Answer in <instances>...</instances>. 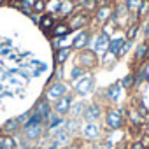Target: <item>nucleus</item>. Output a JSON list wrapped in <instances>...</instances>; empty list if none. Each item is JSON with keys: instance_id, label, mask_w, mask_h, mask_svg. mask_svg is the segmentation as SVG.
I'll use <instances>...</instances> for the list:
<instances>
[{"instance_id": "nucleus-39", "label": "nucleus", "mask_w": 149, "mask_h": 149, "mask_svg": "<svg viewBox=\"0 0 149 149\" xmlns=\"http://www.w3.org/2000/svg\"><path fill=\"white\" fill-rule=\"evenodd\" d=\"M142 132L149 135V121H144V125H142Z\"/></svg>"}, {"instance_id": "nucleus-32", "label": "nucleus", "mask_w": 149, "mask_h": 149, "mask_svg": "<svg viewBox=\"0 0 149 149\" xmlns=\"http://www.w3.org/2000/svg\"><path fill=\"white\" fill-rule=\"evenodd\" d=\"M133 86H135V76L133 74H126V77H123V81H121V88L132 90Z\"/></svg>"}, {"instance_id": "nucleus-20", "label": "nucleus", "mask_w": 149, "mask_h": 149, "mask_svg": "<svg viewBox=\"0 0 149 149\" xmlns=\"http://www.w3.org/2000/svg\"><path fill=\"white\" fill-rule=\"evenodd\" d=\"M86 102L84 100H74L72 102V105H70V111H68V116L70 118H74V119H81L83 118V114H84V109H86Z\"/></svg>"}, {"instance_id": "nucleus-38", "label": "nucleus", "mask_w": 149, "mask_h": 149, "mask_svg": "<svg viewBox=\"0 0 149 149\" xmlns=\"http://www.w3.org/2000/svg\"><path fill=\"white\" fill-rule=\"evenodd\" d=\"M142 32H144V37H146V40H149V19L146 21V25H144Z\"/></svg>"}, {"instance_id": "nucleus-31", "label": "nucleus", "mask_w": 149, "mask_h": 149, "mask_svg": "<svg viewBox=\"0 0 149 149\" xmlns=\"http://www.w3.org/2000/svg\"><path fill=\"white\" fill-rule=\"evenodd\" d=\"M72 42V40H70ZM70 42H68V35L67 37H54L53 44H54V49H61V47H70Z\"/></svg>"}, {"instance_id": "nucleus-24", "label": "nucleus", "mask_w": 149, "mask_h": 149, "mask_svg": "<svg viewBox=\"0 0 149 149\" xmlns=\"http://www.w3.org/2000/svg\"><path fill=\"white\" fill-rule=\"evenodd\" d=\"M65 130H67L70 135H74L76 132H79V130H81V119H74V118H68V119L65 121Z\"/></svg>"}, {"instance_id": "nucleus-8", "label": "nucleus", "mask_w": 149, "mask_h": 149, "mask_svg": "<svg viewBox=\"0 0 149 149\" xmlns=\"http://www.w3.org/2000/svg\"><path fill=\"white\" fill-rule=\"evenodd\" d=\"M91 42V28H84V30H79L76 35L72 37V42H70V47L72 51H83L90 46Z\"/></svg>"}, {"instance_id": "nucleus-27", "label": "nucleus", "mask_w": 149, "mask_h": 149, "mask_svg": "<svg viewBox=\"0 0 149 149\" xmlns=\"http://www.w3.org/2000/svg\"><path fill=\"white\" fill-rule=\"evenodd\" d=\"M139 30H140V25H139V21H135V23H132L130 26H126V32H125V39L126 40H133L135 37H137V33H139Z\"/></svg>"}, {"instance_id": "nucleus-3", "label": "nucleus", "mask_w": 149, "mask_h": 149, "mask_svg": "<svg viewBox=\"0 0 149 149\" xmlns=\"http://www.w3.org/2000/svg\"><path fill=\"white\" fill-rule=\"evenodd\" d=\"M114 11H116V2L100 0V6H98L97 13L93 14V23L98 26H105L107 23L114 21Z\"/></svg>"}, {"instance_id": "nucleus-21", "label": "nucleus", "mask_w": 149, "mask_h": 149, "mask_svg": "<svg viewBox=\"0 0 149 149\" xmlns=\"http://www.w3.org/2000/svg\"><path fill=\"white\" fill-rule=\"evenodd\" d=\"M72 54H74L72 47H61V49H56V51H54V63H56L58 67H61V65L67 63V60H70Z\"/></svg>"}, {"instance_id": "nucleus-13", "label": "nucleus", "mask_w": 149, "mask_h": 149, "mask_svg": "<svg viewBox=\"0 0 149 149\" xmlns=\"http://www.w3.org/2000/svg\"><path fill=\"white\" fill-rule=\"evenodd\" d=\"M33 112L37 114V116H40L42 119H47V116L53 112V104L51 102H47L44 97L35 104V107H33Z\"/></svg>"}, {"instance_id": "nucleus-6", "label": "nucleus", "mask_w": 149, "mask_h": 149, "mask_svg": "<svg viewBox=\"0 0 149 149\" xmlns=\"http://www.w3.org/2000/svg\"><path fill=\"white\" fill-rule=\"evenodd\" d=\"M79 132H81V137L88 142H98L104 139V130L98 123H83Z\"/></svg>"}, {"instance_id": "nucleus-2", "label": "nucleus", "mask_w": 149, "mask_h": 149, "mask_svg": "<svg viewBox=\"0 0 149 149\" xmlns=\"http://www.w3.org/2000/svg\"><path fill=\"white\" fill-rule=\"evenodd\" d=\"M125 109H116V107H107L104 112V125L107 130H121L125 126Z\"/></svg>"}, {"instance_id": "nucleus-1", "label": "nucleus", "mask_w": 149, "mask_h": 149, "mask_svg": "<svg viewBox=\"0 0 149 149\" xmlns=\"http://www.w3.org/2000/svg\"><path fill=\"white\" fill-rule=\"evenodd\" d=\"M42 133H46V119H42L40 116H37L33 111L30 114V118L25 121V125L21 126V135H23V142H37Z\"/></svg>"}, {"instance_id": "nucleus-29", "label": "nucleus", "mask_w": 149, "mask_h": 149, "mask_svg": "<svg viewBox=\"0 0 149 149\" xmlns=\"http://www.w3.org/2000/svg\"><path fill=\"white\" fill-rule=\"evenodd\" d=\"M46 9H47V2H46V0H35L33 6H32L33 14H44Z\"/></svg>"}, {"instance_id": "nucleus-23", "label": "nucleus", "mask_w": 149, "mask_h": 149, "mask_svg": "<svg viewBox=\"0 0 149 149\" xmlns=\"http://www.w3.org/2000/svg\"><path fill=\"white\" fill-rule=\"evenodd\" d=\"M119 93H121V83H116V84H112V86L107 88L105 97H107L109 102H118L119 100Z\"/></svg>"}, {"instance_id": "nucleus-9", "label": "nucleus", "mask_w": 149, "mask_h": 149, "mask_svg": "<svg viewBox=\"0 0 149 149\" xmlns=\"http://www.w3.org/2000/svg\"><path fill=\"white\" fill-rule=\"evenodd\" d=\"M102 116H104V107L98 102H93V104L86 105L84 114H83L81 119H83V123H98Z\"/></svg>"}, {"instance_id": "nucleus-36", "label": "nucleus", "mask_w": 149, "mask_h": 149, "mask_svg": "<svg viewBox=\"0 0 149 149\" xmlns=\"http://www.w3.org/2000/svg\"><path fill=\"white\" fill-rule=\"evenodd\" d=\"M128 49H130V40H125V44H123V47H121V51H119V54H118V58H121V56H125V53H128Z\"/></svg>"}, {"instance_id": "nucleus-41", "label": "nucleus", "mask_w": 149, "mask_h": 149, "mask_svg": "<svg viewBox=\"0 0 149 149\" xmlns=\"http://www.w3.org/2000/svg\"><path fill=\"white\" fill-rule=\"evenodd\" d=\"M7 2V0H0V4H6Z\"/></svg>"}, {"instance_id": "nucleus-28", "label": "nucleus", "mask_w": 149, "mask_h": 149, "mask_svg": "<svg viewBox=\"0 0 149 149\" xmlns=\"http://www.w3.org/2000/svg\"><path fill=\"white\" fill-rule=\"evenodd\" d=\"M149 16V0H140V6L137 9V19H146Z\"/></svg>"}, {"instance_id": "nucleus-33", "label": "nucleus", "mask_w": 149, "mask_h": 149, "mask_svg": "<svg viewBox=\"0 0 149 149\" xmlns=\"http://www.w3.org/2000/svg\"><path fill=\"white\" fill-rule=\"evenodd\" d=\"M60 6H61V0H51V2H47V9H46V13H49V14L54 16V13H56V14L60 13Z\"/></svg>"}, {"instance_id": "nucleus-10", "label": "nucleus", "mask_w": 149, "mask_h": 149, "mask_svg": "<svg viewBox=\"0 0 149 149\" xmlns=\"http://www.w3.org/2000/svg\"><path fill=\"white\" fill-rule=\"evenodd\" d=\"M93 86H95L93 77L90 76V74H86L84 77H81L79 81L74 83V93L79 95V97H86V95H90L93 91Z\"/></svg>"}, {"instance_id": "nucleus-5", "label": "nucleus", "mask_w": 149, "mask_h": 149, "mask_svg": "<svg viewBox=\"0 0 149 149\" xmlns=\"http://www.w3.org/2000/svg\"><path fill=\"white\" fill-rule=\"evenodd\" d=\"M70 26L72 32H79V30H84V28H90L93 25V16L84 13V11H76L70 18L65 19Z\"/></svg>"}, {"instance_id": "nucleus-19", "label": "nucleus", "mask_w": 149, "mask_h": 149, "mask_svg": "<svg viewBox=\"0 0 149 149\" xmlns=\"http://www.w3.org/2000/svg\"><path fill=\"white\" fill-rule=\"evenodd\" d=\"M100 6V0H79L77 2V11H84L88 14H95Z\"/></svg>"}, {"instance_id": "nucleus-43", "label": "nucleus", "mask_w": 149, "mask_h": 149, "mask_svg": "<svg viewBox=\"0 0 149 149\" xmlns=\"http://www.w3.org/2000/svg\"><path fill=\"white\" fill-rule=\"evenodd\" d=\"M107 2H116V0H107Z\"/></svg>"}, {"instance_id": "nucleus-12", "label": "nucleus", "mask_w": 149, "mask_h": 149, "mask_svg": "<svg viewBox=\"0 0 149 149\" xmlns=\"http://www.w3.org/2000/svg\"><path fill=\"white\" fill-rule=\"evenodd\" d=\"M109 42H111V39H109V35H105L104 32L102 33H98L97 37H95V42H93V51L98 54V56H102L107 49H109Z\"/></svg>"}, {"instance_id": "nucleus-4", "label": "nucleus", "mask_w": 149, "mask_h": 149, "mask_svg": "<svg viewBox=\"0 0 149 149\" xmlns=\"http://www.w3.org/2000/svg\"><path fill=\"white\" fill-rule=\"evenodd\" d=\"M76 65L83 67L86 72L95 70V68L100 65V56H98L91 47H86V49H83V51H77V54H76Z\"/></svg>"}, {"instance_id": "nucleus-25", "label": "nucleus", "mask_w": 149, "mask_h": 149, "mask_svg": "<svg viewBox=\"0 0 149 149\" xmlns=\"http://www.w3.org/2000/svg\"><path fill=\"white\" fill-rule=\"evenodd\" d=\"M125 37H118V39H111V42H109V49L107 51H111V53H114L116 56L119 54V51H121V47H123V44H125Z\"/></svg>"}, {"instance_id": "nucleus-18", "label": "nucleus", "mask_w": 149, "mask_h": 149, "mask_svg": "<svg viewBox=\"0 0 149 149\" xmlns=\"http://www.w3.org/2000/svg\"><path fill=\"white\" fill-rule=\"evenodd\" d=\"M70 26H68V23L65 21V19H60V21H56L54 23V26H53V30H51V35L53 37H67V35H70Z\"/></svg>"}, {"instance_id": "nucleus-14", "label": "nucleus", "mask_w": 149, "mask_h": 149, "mask_svg": "<svg viewBox=\"0 0 149 149\" xmlns=\"http://www.w3.org/2000/svg\"><path fill=\"white\" fill-rule=\"evenodd\" d=\"M18 132H21V125H19L18 118L7 119L2 126H0V135H16Z\"/></svg>"}, {"instance_id": "nucleus-37", "label": "nucleus", "mask_w": 149, "mask_h": 149, "mask_svg": "<svg viewBox=\"0 0 149 149\" xmlns=\"http://www.w3.org/2000/svg\"><path fill=\"white\" fill-rule=\"evenodd\" d=\"M139 140H140V142H142V144H144V146H146L147 149H149V135H147V133H142Z\"/></svg>"}, {"instance_id": "nucleus-11", "label": "nucleus", "mask_w": 149, "mask_h": 149, "mask_svg": "<svg viewBox=\"0 0 149 149\" xmlns=\"http://www.w3.org/2000/svg\"><path fill=\"white\" fill-rule=\"evenodd\" d=\"M72 102H74V93H67L65 97H61L60 100H56L53 104V112L58 114V116H61V118L68 116V111H70Z\"/></svg>"}, {"instance_id": "nucleus-7", "label": "nucleus", "mask_w": 149, "mask_h": 149, "mask_svg": "<svg viewBox=\"0 0 149 149\" xmlns=\"http://www.w3.org/2000/svg\"><path fill=\"white\" fill-rule=\"evenodd\" d=\"M67 93H68L67 84L61 83V81H56V83H51V84L47 86V90H46V93H44V98H46L47 102L54 104L56 100H60V98L65 97Z\"/></svg>"}, {"instance_id": "nucleus-44", "label": "nucleus", "mask_w": 149, "mask_h": 149, "mask_svg": "<svg viewBox=\"0 0 149 149\" xmlns=\"http://www.w3.org/2000/svg\"><path fill=\"white\" fill-rule=\"evenodd\" d=\"M61 149H68V147H61Z\"/></svg>"}, {"instance_id": "nucleus-26", "label": "nucleus", "mask_w": 149, "mask_h": 149, "mask_svg": "<svg viewBox=\"0 0 149 149\" xmlns=\"http://www.w3.org/2000/svg\"><path fill=\"white\" fill-rule=\"evenodd\" d=\"M86 74H90V72H86V70H84L83 67H79V65H74L72 70H70V81L76 83V81H79L81 77H84Z\"/></svg>"}, {"instance_id": "nucleus-35", "label": "nucleus", "mask_w": 149, "mask_h": 149, "mask_svg": "<svg viewBox=\"0 0 149 149\" xmlns=\"http://www.w3.org/2000/svg\"><path fill=\"white\" fill-rule=\"evenodd\" d=\"M130 149H147V147H146V146H144L139 139H135V140L130 144Z\"/></svg>"}, {"instance_id": "nucleus-34", "label": "nucleus", "mask_w": 149, "mask_h": 149, "mask_svg": "<svg viewBox=\"0 0 149 149\" xmlns=\"http://www.w3.org/2000/svg\"><path fill=\"white\" fill-rule=\"evenodd\" d=\"M93 149H114V144L112 142L98 140V142H93Z\"/></svg>"}, {"instance_id": "nucleus-42", "label": "nucleus", "mask_w": 149, "mask_h": 149, "mask_svg": "<svg viewBox=\"0 0 149 149\" xmlns=\"http://www.w3.org/2000/svg\"><path fill=\"white\" fill-rule=\"evenodd\" d=\"M72 2H76V4H77V2H79V0H72Z\"/></svg>"}, {"instance_id": "nucleus-16", "label": "nucleus", "mask_w": 149, "mask_h": 149, "mask_svg": "<svg viewBox=\"0 0 149 149\" xmlns=\"http://www.w3.org/2000/svg\"><path fill=\"white\" fill-rule=\"evenodd\" d=\"M54 23H56V18L53 16V14H49V13H44V14H40V18H39V28L42 30V32H46V33H51V30H53V26H54Z\"/></svg>"}, {"instance_id": "nucleus-45", "label": "nucleus", "mask_w": 149, "mask_h": 149, "mask_svg": "<svg viewBox=\"0 0 149 149\" xmlns=\"http://www.w3.org/2000/svg\"><path fill=\"white\" fill-rule=\"evenodd\" d=\"M123 149H130V147H123Z\"/></svg>"}, {"instance_id": "nucleus-17", "label": "nucleus", "mask_w": 149, "mask_h": 149, "mask_svg": "<svg viewBox=\"0 0 149 149\" xmlns=\"http://www.w3.org/2000/svg\"><path fill=\"white\" fill-rule=\"evenodd\" d=\"M126 119H128L130 126H142L144 121H146V119L142 118V114L139 112L137 107H128V109H126Z\"/></svg>"}, {"instance_id": "nucleus-30", "label": "nucleus", "mask_w": 149, "mask_h": 149, "mask_svg": "<svg viewBox=\"0 0 149 149\" xmlns=\"http://www.w3.org/2000/svg\"><path fill=\"white\" fill-rule=\"evenodd\" d=\"M2 146L4 149H16L18 142L14 140V135H2Z\"/></svg>"}, {"instance_id": "nucleus-40", "label": "nucleus", "mask_w": 149, "mask_h": 149, "mask_svg": "<svg viewBox=\"0 0 149 149\" xmlns=\"http://www.w3.org/2000/svg\"><path fill=\"white\" fill-rule=\"evenodd\" d=\"M0 149H4V146H2V135H0Z\"/></svg>"}, {"instance_id": "nucleus-15", "label": "nucleus", "mask_w": 149, "mask_h": 149, "mask_svg": "<svg viewBox=\"0 0 149 149\" xmlns=\"http://www.w3.org/2000/svg\"><path fill=\"white\" fill-rule=\"evenodd\" d=\"M76 11H77V4H76V2H72V0H61L58 16H60L61 19H67V18H70Z\"/></svg>"}, {"instance_id": "nucleus-22", "label": "nucleus", "mask_w": 149, "mask_h": 149, "mask_svg": "<svg viewBox=\"0 0 149 149\" xmlns=\"http://www.w3.org/2000/svg\"><path fill=\"white\" fill-rule=\"evenodd\" d=\"M147 58H149V40H146V42H142L140 46H137L133 60H135L137 63H140V61H144V60H147Z\"/></svg>"}]
</instances>
